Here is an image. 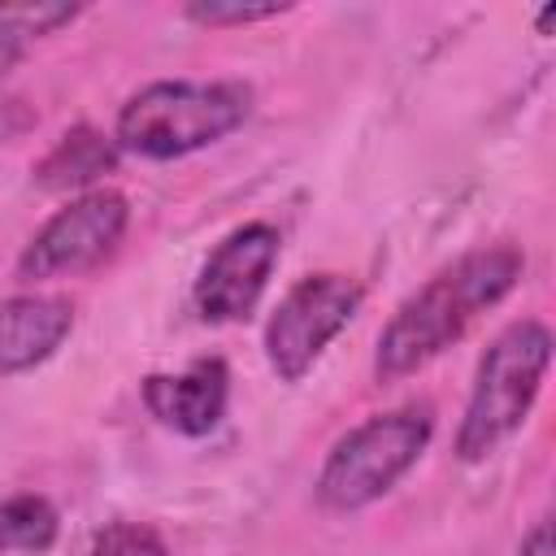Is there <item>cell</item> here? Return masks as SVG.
Returning <instances> with one entry per match:
<instances>
[{
	"label": "cell",
	"instance_id": "obj_1",
	"mask_svg": "<svg viewBox=\"0 0 556 556\" xmlns=\"http://www.w3.org/2000/svg\"><path fill=\"white\" fill-rule=\"evenodd\" d=\"M526 274V252L517 243H482L434 269L417 291H408L374 343V378L404 382L430 361H439L465 330L513 295Z\"/></svg>",
	"mask_w": 556,
	"mask_h": 556
},
{
	"label": "cell",
	"instance_id": "obj_15",
	"mask_svg": "<svg viewBox=\"0 0 556 556\" xmlns=\"http://www.w3.org/2000/svg\"><path fill=\"white\" fill-rule=\"evenodd\" d=\"M517 556H552V521H547V517H539V521L521 534Z\"/></svg>",
	"mask_w": 556,
	"mask_h": 556
},
{
	"label": "cell",
	"instance_id": "obj_13",
	"mask_svg": "<svg viewBox=\"0 0 556 556\" xmlns=\"http://www.w3.org/2000/svg\"><path fill=\"white\" fill-rule=\"evenodd\" d=\"M83 556H169V543L148 521H109L91 534Z\"/></svg>",
	"mask_w": 556,
	"mask_h": 556
},
{
	"label": "cell",
	"instance_id": "obj_16",
	"mask_svg": "<svg viewBox=\"0 0 556 556\" xmlns=\"http://www.w3.org/2000/svg\"><path fill=\"white\" fill-rule=\"evenodd\" d=\"M26 56V43H17V39H9V35H0V83L13 74V65Z\"/></svg>",
	"mask_w": 556,
	"mask_h": 556
},
{
	"label": "cell",
	"instance_id": "obj_5",
	"mask_svg": "<svg viewBox=\"0 0 556 556\" xmlns=\"http://www.w3.org/2000/svg\"><path fill=\"white\" fill-rule=\"evenodd\" d=\"M361 304H365V287L352 274H334V269L304 274L295 287H287L261 339L274 378L300 382L321 361V352L352 326Z\"/></svg>",
	"mask_w": 556,
	"mask_h": 556
},
{
	"label": "cell",
	"instance_id": "obj_10",
	"mask_svg": "<svg viewBox=\"0 0 556 556\" xmlns=\"http://www.w3.org/2000/svg\"><path fill=\"white\" fill-rule=\"evenodd\" d=\"M117 165H122V148L113 143V135H104L91 122H78L30 165V182L43 191L83 195L96 191V182L109 178Z\"/></svg>",
	"mask_w": 556,
	"mask_h": 556
},
{
	"label": "cell",
	"instance_id": "obj_8",
	"mask_svg": "<svg viewBox=\"0 0 556 556\" xmlns=\"http://www.w3.org/2000/svg\"><path fill=\"white\" fill-rule=\"evenodd\" d=\"M148 417L182 439H204L230 408V369L222 356H200L178 374H148L139 382Z\"/></svg>",
	"mask_w": 556,
	"mask_h": 556
},
{
	"label": "cell",
	"instance_id": "obj_9",
	"mask_svg": "<svg viewBox=\"0 0 556 556\" xmlns=\"http://www.w3.org/2000/svg\"><path fill=\"white\" fill-rule=\"evenodd\" d=\"M74 334V304L65 295H9L0 300V378L30 374L52 361Z\"/></svg>",
	"mask_w": 556,
	"mask_h": 556
},
{
	"label": "cell",
	"instance_id": "obj_4",
	"mask_svg": "<svg viewBox=\"0 0 556 556\" xmlns=\"http://www.w3.org/2000/svg\"><path fill=\"white\" fill-rule=\"evenodd\" d=\"M430 439H434L430 404H404V408H387V413L356 421L352 430H343L330 443V452L313 478L317 504L334 517L378 504L421 460Z\"/></svg>",
	"mask_w": 556,
	"mask_h": 556
},
{
	"label": "cell",
	"instance_id": "obj_11",
	"mask_svg": "<svg viewBox=\"0 0 556 556\" xmlns=\"http://www.w3.org/2000/svg\"><path fill=\"white\" fill-rule=\"evenodd\" d=\"M61 534V513L39 491H17L0 500V552L4 556H43Z\"/></svg>",
	"mask_w": 556,
	"mask_h": 556
},
{
	"label": "cell",
	"instance_id": "obj_3",
	"mask_svg": "<svg viewBox=\"0 0 556 556\" xmlns=\"http://www.w3.org/2000/svg\"><path fill=\"white\" fill-rule=\"evenodd\" d=\"M547 365H552V330L539 317H517L486 343L452 439V452L465 465L486 460L526 426L543 391Z\"/></svg>",
	"mask_w": 556,
	"mask_h": 556
},
{
	"label": "cell",
	"instance_id": "obj_17",
	"mask_svg": "<svg viewBox=\"0 0 556 556\" xmlns=\"http://www.w3.org/2000/svg\"><path fill=\"white\" fill-rule=\"evenodd\" d=\"M552 17H556V4H547V9L539 13V35H547V26H552Z\"/></svg>",
	"mask_w": 556,
	"mask_h": 556
},
{
	"label": "cell",
	"instance_id": "obj_7",
	"mask_svg": "<svg viewBox=\"0 0 556 556\" xmlns=\"http://www.w3.org/2000/svg\"><path fill=\"white\" fill-rule=\"evenodd\" d=\"M278 256H282V235L274 222H243L230 235H222V243L204 256L191 282V304L200 321L208 326L243 321L261 304L278 269Z\"/></svg>",
	"mask_w": 556,
	"mask_h": 556
},
{
	"label": "cell",
	"instance_id": "obj_14",
	"mask_svg": "<svg viewBox=\"0 0 556 556\" xmlns=\"http://www.w3.org/2000/svg\"><path fill=\"white\" fill-rule=\"evenodd\" d=\"M291 4H252V0H191L182 4V17L208 30H226V26H256L269 22L278 13H287Z\"/></svg>",
	"mask_w": 556,
	"mask_h": 556
},
{
	"label": "cell",
	"instance_id": "obj_2",
	"mask_svg": "<svg viewBox=\"0 0 556 556\" xmlns=\"http://www.w3.org/2000/svg\"><path fill=\"white\" fill-rule=\"evenodd\" d=\"M256 109L243 78H156L126 96L113 143L139 161H178L235 135Z\"/></svg>",
	"mask_w": 556,
	"mask_h": 556
},
{
	"label": "cell",
	"instance_id": "obj_12",
	"mask_svg": "<svg viewBox=\"0 0 556 556\" xmlns=\"http://www.w3.org/2000/svg\"><path fill=\"white\" fill-rule=\"evenodd\" d=\"M83 17V4H0V35L17 39V43H35V39H48L65 26H74Z\"/></svg>",
	"mask_w": 556,
	"mask_h": 556
},
{
	"label": "cell",
	"instance_id": "obj_6",
	"mask_svg": "<svg viewBox=\"0 0 556 556\" xmlns=\"http://www.w3.org/2000/svg\"><path fill=\"white\" fill-rule=\"evenodd\" d=\"M130 226V200L113 187H96L83 195H70L17 252L13 274L22 282H56L78 278L104 265Z\"/></svg>",
	"mask_w": 556,
	"mask_h": 556
}]
</instances>
